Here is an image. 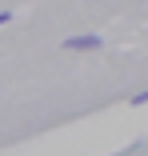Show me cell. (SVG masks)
Segmentation results:
<instances>
[{"label":"cell","mask_w":148,"mask_h":156,"mask_svg":"<svg viewBox=\"0 0 148 156\" xmlns=\"http://www.w3.org/2000/svg\"><path fill=\"white\" fill-rule=\"evenodd\" d=\"M64 48L68 52H92V48H100V36H72V40H64Z\"/></svg>","instance_id":"obj_1"},{"label":"cell","mask_w":148,"mask_h":156,"mask_svg":"<svg viewBox=\"0 0 148 156\" xmlns=\"http://www.w3.org/2000/svg\"><path fill=\"white\" fill-rule=\"evenodd\" d=\"M128 104H148V88H144V92H136V96H132Z\"/></svg>","instance_id":"obj_2"},{"label":"cell","mask_w":148,"mask_h":156,"mask_svg":"<svg viewBox=\"0 0 148 156\" xmlns=\"http://www.w3.org/2000/svg\"><path fill=\"white\" fill-rule=\"evenodd\" d=\"M8 20H12V12H0V24H8Z\"/></svg>","instance_id":"obj_3"}]
</instances>
